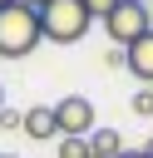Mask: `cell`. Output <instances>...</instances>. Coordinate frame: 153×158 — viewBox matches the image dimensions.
Returning a JSON list of instances; mask_svg holds the SVG:
<instances>
[{
    "label": "cell",
    "mask_w": 153,
    "mask_h": 158,
    "mask_svg": "<svg viewBox=\"0 0 153 158\" xmlns=\"http://www.w3.org/2000/svg\"><path fill=\"white\" fill-rule=\"evenodd\" d=\"M133 114L153 118V89H138V94H133Z\"/></svg>",
    "instance_id": "10"
},
{
    "label": "cell",
    "mask_w": 153,
    "mask_h": 158,
    "mask_svg": "<svg viewBox=\"0 0 153 158\" xmlns=\"http://www.w3.org/2000/svg\"><path fill=\"white\" fill-rule=\"evenodd\" d=\"M143 158H153V138H148V143H143Z\"/></svg>",
    "instance_id": "15"
},
{
    "label": "cell",
    "mask_w": 153,
    "mask_h": 158,
    "mask_svg": "<svg viewBox=\"0 0 153 158\" xmlns=\"http://www.w3.org/2000/svg\"><path fill=\"white\" fill-rule=\"evenodd\" d=\"M118 153H123L118 128H94L89 133V158H118Z\"/></svg>",
    "instance_id": "7"
},
{
    "label": "cell",
    "mask_w": 153,
    "mask_h": 158,
    "mask_svg": "<svg viewBox=\"0 0 153 158\" xmlns=\"http://www.w3.org/2000/svg\"><path fill=\"white\" fill-rule=\"evenodd\" d=\"M89 25H94V15L84 10V0H49V5H39V35L49 44H79L89 35Z\"/></svg>",
    "instance_id": "2"
},
{
    "label": "cell",
    "mask_w": 153,
    "mask_h": 158,
    "mask_svg": "<svg viewBox=\"0 0 153 158\" xmlns=\"http://www.w3.org/2000/svg\"><path fill=\"white\" fill-rule=\"evenodd\" d=\"M25 133H30V138H59L54 104H35V109H25Z\"/></svg>",
    "instance_id": "6"
},
{
    "label": "cell",
    "mask_w": 153,
    "mask_h": 158,
    "mask_svg": "<svg viewBox=\"0 0 153 158\" xmlns=\"http://www.w3.org/2000/svg\"><path fill=\"white\" fill-rule=\"evenodd\" d=\"M54 123H59V138H89L94 133V104L84 94H69L54 104Z\"/></svg>",
    "instance_id": "4"
},
{
    "label": "cell",
    "mask_w": 153,
    "mask_h": 158,
    "mask_svg": "<svg viewBox=\"0 0 153 158\" xmlns=\"http://www.w3.org/2000/svg\"><path fill=\"white\" fill-rule=\"evenodd\" d=\"M0 158H15V153H0Z\"/></svg>",
    "instance_id": "16"
},
{
    "label": "cell",
    "mask_w": 153,
    "mask_h": 158,
    "mask_svg": "<svg viewBox=\"0 0 153 158\" xmlns=\"http://www.w3.org/2000/svg\"><path fill=\"white\" fill-rule=\"evenodd\" d=\"M118 158H143V148H123V153H118Z\"/></svg>",
    "instance_id": "13"
},
{
    "label": "cell",
    "mask_w": 153,
    "mask_h": 158,
    "mask_svg": "<svg viewBox=\"0 0 153 158\" xmlns=\"http://www.w3.org/2000/svg\"><path fill=\"white\" fill-rule=\"evenodd\" d=\"M54 158H89V138H54Z\"/></svg>",
    "instance_id": "8"
},
{
    "label": "cell",
    "mask_w": 153,
    "mask_h": 158,
    "mask_svg": "<svg viewBox=\"0 0 153 158\" xmlns=\"http://www.w3.org/2000/svg\"><path fill=\"white\" fill-rule=\"evenodd\" d=\"M123 69H128L133 79H143V84H153V30H148L143 40H133V44L123 49Z\"/></svg>",
    "instance_id": "5"
},
{
    "label": "cell",
    "mask_w": 153,
    "mask_h": 158,
    "mask_svg": "<svg viewBox=\"0 0 153 158\" xmlns=\"http://www.w3.org/2000/svg\"><path fill=\"white\" fill-rule=\"evenodd\" d=\"M104 30H109V40H114L118 49H128L133 40H143V35L153 30V10H148V0H118V10L104 20Z\"/></svg>",
    "instance_id": "3"
},
{
    "label": "cell",
    "mask_w": 153,
    "mask_h": 158,
    "mask_svg": "<svg viewBox=\"0 0 153 158\" xmlns=\"http://www.w3.org/2000/svg\"><path fill=\"white\" fill-rule=\"evenodd\" d=\"M0 128H25V114L5 104V109H0Z\"/></svg>",
    "instance_id": "11"
},
{
    "label": "cell",
    "mask_w": 153,
    "mask_h": 158,
    "mask_svg": "<svg viewBox=\"0 0 153 158\" xmlns=\"http://www.w3.org/2000/svg\"><path fill=\"white\" fill-rule=\"evenodd\" d=\"M0 109H5V94H0Z\"/></svg>",
    "instance_id": "17"
},
{
    "label": "cell",
    "mask_w": 153,
    "mask_h": 158,
    "mask_svg": "<svg viewBox=\"0 0 153 158\" xmlns=\"http://www.w3.org/2000/svg\"><path fill=\"white\" fill-rule=\"evenodd\" d=\"M0 5H10V0H0Z\"/></svg>",
    "instance_id": "18"
},
{
    "label": "cell",
    "mask_w": 153,
    "mask_h": 158,
    "mask_svg": "<svg viewBox=\"0 0 153 158\" xmlns=\"http://www.w3.org/2000/svg\"><path fill=\"white\" fill-rule=\"evenodd\" d=\"M39 40H44L39 35V10H30L20 0L0 5V59H25Z\"/></svg>",
    "instance_id": "1"
},
{
    "label": "cell",
    "mask_w": 153,
    "mask_h": 158,
    "mask_svg": "<svg viewBox=\"0 0 153 158\" xmlns=\"http://www.w3.org/2000/svg\"><path fill=\"white\" fill-rule=\"evenodd\" d=\"M104 64H109V69H118V64H123V49H118V44H114V49H104Z\"/></svg>",
    "instance_id": "12"
},
{
    "label": "cell",
    "mask_w": 153,
    "mask_h": 158,
    "mask_svg": "<svg viewBox=\"0 0 153 158\" xmlns=\"http://www.w3.org/2000/svg\"><path fill=\"white\" fill-rule=\"evenodd\" d=\"M84 10H89L94 20H109V15L118 10V0H84Z\"/></svg>",
    "instance_id": "9"
},
{
    "label": "cell",
    "mask_w": 153,
    "mask_h": 158,
    "mask_svg": "<svg viewBox=\"0 0 153 158\" xmlns=\"http://www.w3.org/2000/svg\"><path fill=\"white\" fill-rule=\"evenodd\" d=\"M148 10H153V5H148Z\"/></svg>",
    "instance_id": "19"
},
{
    "label": "cell",
    "mask_w": 153,
    "mask_h": 158,
    "mask_svg": "<svg viewBox=\"0 0 153 158\" xmlns=\"http://www.w3.org/2000/svg\"><path fill=\"white\" fill-rule=\"evenodd\" d=\"M20 5H30V10H39V5H49V0H20Z\"/></svg>",
    "instance_id": "14"
}]
</instances>
